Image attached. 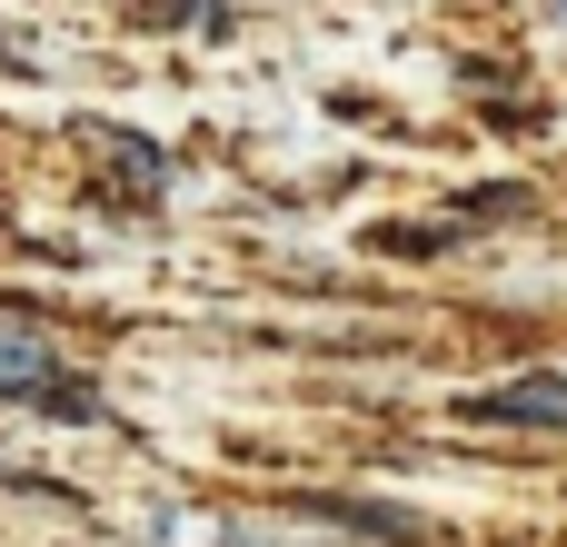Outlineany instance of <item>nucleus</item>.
Here are the masks:
<instances>
[{
  "mask_svg": "<svg viewBox=\"0 0 567 547\" xmlns=\"http://www.w3.org/2000/svg\"><path fill=\"white\" fill-rule=\"evenodd\" d=\"M458 419H478V429H567V379H508V389H478V399H458Z\"/></svg>",
  "mask_w": 567,
  "mask_h": 547,
  "instance_id": "1",
  "label": "nucleus"
},
{
  "mask_svg": "<svg viewBox=\"0 0 567 547\" xmlns=\"http://www.w3.org/2000/svg\"><path fill=\"white\" fill-rule=\"evenodd\" d=\"M319 518H339V528H359V538H399V547H419L429 528L409 518V508H359V498H309Z\"/></svg>",
  "mask_w": 567,
  "mask_h": 547,
  "instance_id": "2",
  "label": "nucleus"
}]
</instances>
